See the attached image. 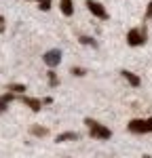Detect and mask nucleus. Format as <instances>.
<instances>
[{
    "instance_id": "nucleus-1",
    "label": "nucleus",
    "mask_w": 152,
    "mask_h": 158,
    "mask_svg": "<svg viewBox=\"0 0 152 158\" xmlns=\"http://www.w3.org/2000/svg\"><path fill=\"white\" fill-rule=\"evenodd\" d=\"M85 124L89 127V135L95 137V139H110V137H112V131H110L106 124L93 120V118H85Z\"/></svg>"
},
{
    "instance_id": "nucleus-2",
    "label": "nucleus",
    "mask_w": 152,
    "mask_h": 158,
    "mask_svg": "<svg viewBox=\"0 0 152 158\" xmlns=\"http://www.w3.org/2000/svg\"><path fill=\"white\" fill-rule=\"evenodd\" d=\"M146 40H148L146 27H133V30H129V34H127V44H129V47H141Z\"/></svg>"
},
{
    "instance_id": "nucleus-3",
    "label": "nucleus",
    "mask_w": 152,
    "mask_h": 158,
    "mask_svg": "<svg viewBox=\"0 0 152 158\" xmlns=\"http://www.w3.org/2000/svg\"><path fill=\"white\" fill-rule=\"evenodd\" d=\"M127 129L131 131V133H152V116L150 118H135V120H131L127 124Z\"/></svg>"
},
{
    "instance_id": "nucleus-4",
    "label": "nucleus",
    "mask_w": 152,
    "mask_h": 158,
    "mask_svg": "<svg viewBox=\"0 0 152 158\" xmlns=\"http://www.w3.org/2000/svg\"><path fill=\"white\" fill-rule=\"evenodd\" d=\"M87 9H89V13H91L93 17H97V19H101V21H106V19L110 17L108 11L103 9V4L97 2V0H87Z\"/></svg>"
},
{
    "instance_id": "nucleus-5",
    "label": "nucleus",
    "mask_w": 152,
    "mask_h": 158,
    "mask_svg": "<svg viewBox=\"0 0 152 158\" xmlns=\"http://www.w3.org/2000/svg\"><path fill=\"white\" fill-rule=\"evenodd\" d=\"M42 61H44L49 68H55V65H59V61H61V51H59V49H51V51H47V53L42 55Z\"/></svg>"
},
{
    "instance_id": "nucleus-6",
    "label": "nucleus",
    "mask_w": 152,
    "mask_h": 158,
    "mask_svg": "<svg viewBox=\"0 0 152 158\" xmlns=\"http://www.w3.org/2000/svg\"><path fill=\"white\" fill-rule=\"evenodd\" d=\"M21 101H23V106H27V108L32 110V112H40V110H42V106H44L40 99H36V97H27V95H23V97H21Z\"/></svg>"
},
{
    "instance_id": "nucleus-7",
    "label": "nucleus",
    "mask_w": 152,
    "mask_h": 158,
    "mask_svg": "<svg viewBox=\"0 0 152 158\" xmlns=\"http://www.w3.org/2000/svg\"><path fill=\"white\" fill-rule=\"evenodd\" d=\"M80 139V133H76V131H65V133H59L55 137V141L57 143H65V141H78Z\"/></svg>"
},
{
    "instance_id": "nucleus-8",
    "label": "nucleus",
    "mask_w": 152,
    "mask_h": 158,
    "mask_svg": "<svg viewBox=\"0 0 152 158\" xmlns=\"http://www.w3.org/2000/svg\"><path fill=\"white\" fill-rule=\"evenodd\" d=\"M59 9L65 17H72L74 15V2L72 0H59Z\"/></svg>"
},
{
    "instance_id": "nucleus-9",
    "label": "nucleus",
    "mask_w": 152,
    "mask_h": 158,
    "mask_svg": "<svg viewBox=\"0 0 152 158\" xmlns=\"http://www.w3.org/2000/svg\"><path fill=\"white\" fill-rule=\"evenodd\" d=\"M120 74H123V78H125V80H127V82H129L131 86H139V85H141V80H139V76H135L133 72H129V70H123Z\"/></svg>"
},
{
    "instance_id": "nucleus-10",
    "label": "nucleus",
    "mask_w": 152,
    "mask_h": 158,
    "mask_svg": "<svg viewBox=\"0 0 152 158\" xmlns=\"http://www.w3.org/2000/svg\"><path fill=\"white\" fill-rule=\"evenodd\" d=\"M13 99H15V93H11V91H9V93H4V95H0V114L9 108V103H11Z\"/></svg>"
},
{
    "instance_id": "nucleus-11",
    "label": "nucleus",
    "mask_w": 152,
    "mask_h": 158,
    "mask_svg": "<svg viewBox=\"0 0 152 158\" xmlns=\"http://www.w3.org/2000/svg\"><path fill=\"white\" fill-rule=\"evenodd\" d=\"M30 133L34 135V137H47V135H49V129H47V127H38V124H34V127L30 129Z\"/></svg>"
},
{
    "instance_id": "nucleus-12",
    "label": "nucleus",
    "mask_w": 152,
    "mask_h": 158,
    "mask_svg": "<svg viewBox=\"0 0 152 158\" xmlns=\"http://www.w3.org/2000/svg\"><path fill=\"white\" fill-rule=\"evenodd\" d=\"M6 91H11V93H17V95H21V93H25L27 89H25V85H19V82H11V85H6Z\"/></svg>"
},
{
    "instance_id": "nucleus-13",
    "label": "nucleus",
    "mask_w": 152,
    "mask_h": 158,
    "mask_svg": "<svg viewBox=\"0 0 152 158\" xmlns=\"http://www.w3.org/2000/svg\"><path fill=\"white\" fill-rule=\"evenodd\" d=\"M47 76H49V86H51V89H55V86H59V78H57V74L53 72V68H51L49 72H47Z\"/></svg>"
},
{
    "instance_id": "nucleus-14",
    "label": "nucleus",
    "mask_w": 152,
    "mask_h": 158,
    "mask_svg": "<svg viewBox=\"0 0 152 158\" xmlns=\"http://www.w3.org/2000/svg\"><path fill=\"white\" fill-rule=\"evenodd\" d=\"M78 42H80V44H85V47H93V49L97 47V42H95L91 36H80V38H78Z\"/></svg>"
},
{
    "instance_id": "nucleus-15",
    "label": "nucleus",
    "mask_w": 152,
    "mask_h": 158,
    "mask_svg": "<svg viewBox=\"0 0 152 158\" xmlns=\"http://www.w3.org/2000/svg\"><path fill=\"white\" fill-rule=\"evenodd\" d=\"M38 2V9L40 11H49L51 9V0H36Z\"/></svg>"
},
{
    "instance_id": "nucleus-16",
    "label": "nucleus",
    "mask_w": 152,
    "mask_h": 158,
    "mask_svg": "<svg viewBox=\"0 0 152 158\" xmlns=\"http://www.w3.org/2000/svg\"><path fill=\"white\" fill-rule=\"evenodd\" d=\"M70 72L74 74V76H85V74H87V70H85V68H76V65H74Z\"/></svg>"
},
{
    "instance_id": "nucleus-17",
    "label": "nucleus",
    "mask_w": 152,
    "mask_h": 158,
    "mask_svg": "<svg viewBox=\"0 0 152 158\" xmlns=\"http://www.w3.org/2000/svg\"><path fill=\"white\" fill-rule=\"evenodd\" d=\"M146 19H152V2L148 4V9H146Z\"/></svg>"
},
{
    "instance_id": "nucleus-18",
    "label": "nucleus",
    "mask_w": 152,
    "mask_h": 158,
    "mask_svg": "<svg viewBox=\"0 0 152 158\" xmlns=\"http://www.w3.org/2000/svg\"><path fill=\"white\" fill-rule=\"evenodd\" d=\"M4 27H6V25H4V17L0 15V32H4Z\"/></svg>"
},
{
    "instance_id": "nucleus-19",
    "label": "nucleus",
    "mask_w": 152,
    "mask_h": 158,
    "mask_svg": "<svg viewBox=\"0 0 152 158\" xmlns=\"http://www.w3.org/2000/svg\"><path fill=\"white\" fill-rule=\"evenodd\" d=\"M141 158H152V156H148V154H146V156H141Z\"/></svg>"
},
{
    "instance_id": "nucleus-20",
    "label": "nucleus",
    "mask_w": 152,
    "mask_h": 158,
    "mask_svg": "<svg viewBox=\"0 0 152 158\" xmlns=\"http://www.w3.org/2000/svg\"><path fill=\"white\" fill-rule=\"evenodd\" d=\"M30 2H34V0H30Z\"/></svg>"
}]
</instances>
